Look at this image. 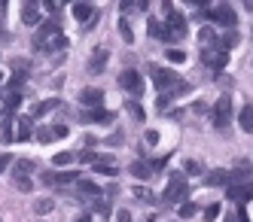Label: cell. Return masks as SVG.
Listing matches in <instances>:
<instances>
[{"instance_id":"6da1fadb","label":"cell","mask_w":253,"mask_h":222,"mask_svg":"<svg viewBox=\"0 0 253 222\" xmlns=\"http://www.w3.org/2000/svg\"><path fill=\"white\" fill-rule=\"evenodd\" d=\"M186 195H189V183H186V177L183 174H171L168 177V189H165V204H180V201H186Z\"/></svg>"},{"instance_id":"7a4b0ae2","label":"cell","mask_w":253,"mask_h":222,"mask_svg":"<svg viewBox=\"0 0 253 222\" xmlns=\"http://www.w3.org/2000/svg\"><path fill=\"white\" fill-rule=\"evenodd\" d=\"M150 76H153V82H156V88L162 91V95H168L174 85H180V76L174 70H168V67H150Z\"/></svg>"},{"instance_id":"3957f363","label":"cell","mask_w":253,"mask_h":222,"mask_svg":"<svg viewBox=\"0 0 253 222\" xmlns=\"http://www.w3.org/2000/svg\"><path fill=\"white\" fill-rule=\"evenodd\" d=\"M211 116H213V128H229V122H232V98L229 95H223L220 101L213 104V110H211Z\"/></svg>"},{"instance_id":"277c9868","label":"cell","mask_w":253,"mask_h":222,"mask_svg":"<svg viewBox=\"0 0 253 222\" xmlns=\"http://www.w3.org/2000/svg\"><path fill=\"white\" fill-rule=\"evenodd\" d=\"M55 34H61L58 18H46V22L37 28V37H34V49H40V52H43V46H46V43H49Z\"/></svg>"},{"instance_id":"5b68a950","label":"cell","mask_w":253,"mask_h":222,"mask_svg":"<svg viewBox=\"0 0 253 222\" xmlns=\"http://www.w3.org/2000/svg\"><path fill=\"white\" fill-rule=\"evenodd\" d=\"M202 64L213 67V70H223L229 64V52H223L220 46H213V49H202Z\"/></svg>"},{"instance_id":"8992f818","label":"cell","mask_w":253,"mask_h":222,"mask_svg":"<svg viewBox=\"0 0 253 222\" xmlns=\"http://www.w3.org/2000/svg\"><path fill=\"white\" fill-rule=\"evenodd\" d=\"M211 18H213V22H220V25H226V28H232V31H235V22H238V15H235V9L229 3L211 6Z\"/></svg>"},{"instance_id":"52a82bcc","label":"cell","mask_w":253,"mask_h":222,"mask_svg":"<svg viewBox=\"0 0 253 222\" xmlns=\"http://www.w3.org/2000/svg\"><path fill=\"white\" fill-rule=\"evenodd\" d=\"M247 180H253V168H250V161H238L235 164V171H229V183L226 186H244Z\"/></svg>"},{"instance_id":"ba28073f","label":"cell","mask_w":253,"mask_h":222,"mask_svg":"<svg viewBox=\"0 0 253 222\" xmlns=\"http://www.w3.org/2000/svg\"><path fill=\"white\" fill-rule=\"evenodd\" d=\"M119 85H122L125 91H131L134 98L143 91V82H140V73H137V70H122V73H119Z\"/></svg>"},{"instance_id":"9c48e42d","label":"cell","mask_w":253,"mask_h":222,"mask_svg":"<svg viewBox=\"0 0 253 222\" xmlns=\"http://www.w3.org/2000/svg\"><path fill=\"white\" fill-rule=\"evenodd\" d=\"M22 22L25 25H31V28H40L46 18L40 15V3H31V0H25L22 3Z\"/></svg>"},{"instance_id":"30bf717a","label":"cell","mask_w":253,"mask_h":222,"mask_svg":"<svg viewBox=\"0 0 253 222\" xmlns=\"http://www.w3.org/2000/svg\"><path fill=\"white\" fill-rule=\"evenodd\" d=\"M107 58H110V49H107V46H98V49L92 52V58H88V73H92V76L104 73V67H107Z\"/></svg>"},{"instance_id":"8fae6325","label":"cell","mask_w":253,"mask_h":222,"mask_svg":"<svg viewBox=\"0 0 253 222\" xmlns=\"http://www.w3.org/2000/svg\"><path fill=\"white\" fill-rule=\"evenodd\" d=\"M74 18H77L83 28H92L95 18H98V12H95L92 3H74Z\"/></svg>"},{"instance_id":"7c38bea8","label":"cell","mask_w":253,"mask_h":222,"mask_svg":"<svg viewBox=\"0 0 253 222\" xmlns=\"http://www.w3.org/2000/svg\"><path fill=\"white\" fill-rule=\"evenodd\" d=\"M80 122H85V125H113V113L110 110H83V116H80Z\"/></svg>"},{"instance_id":"4fadbf2b","label":"cell","mask_w":253,"mask_h":222,"mask_svg":"<svg viewBox=\"0 0 253 222\" xmlns=\"http://www.w3.org/2000/svg\"><path fill=\"white\" fill-rule=\"evenodd\" d=\"M226 195H229V201H238V204H244V201L253 198V180H247L244 186H226Z\"/></svg>"},{"instance_id":"5bb4252c","label":"cell","mask_w":253,"mask_h":222,"mask_svg":"<svg viewBox=\"0 0 253 222\" xmlns=\"http://www.w3.org/2000/svg\"><path fill=\"white\" fill-rule=\"evenodd\" d=\"M80 104H83V110H101L104 91H101V88H85L83 95H80Z\"/></svg>"},{"instance_id":"9a60e30c","label":"cell","mask_w":253,"mask_h":222,"mask_svg":"<svg viewBox=\"0 0 253 222\" xmlns=\"http://www.w3.org/2000/svg\"><path fill=\"white\" fill-rule=\"evenodd\" d=\"M165 25L171 28V34H174V40H183V37H186V18H183V15H177V12H171V15L165 18Z\"/></svg>"},{"instance_id":"2e32d148","label":"cell","mask_w":253,"mask_h":222,"mask_svg":"<svg viewBox=\"0 0 253 222\" xmlns=\"http://www.w3.org/2000/svg\"><path fill=\"white\" fill-rule=\"evenodd\" d=\"M147 28H150V34H153V37H159V40H165V43H177V40H174V34H171V28H168V25H162V22H156V18H150V25H147Z\"/></svg>"},{"instance_id":"e0dca14e","label":"cell","mask_w":253,"mask_h":222,"mask_svg":"<svg viewBox=\"0 0 253 222\" xmlns=\"http://www.w3.org/2000/svg\"><path fill=\"white\" fill-rule=\"evenodd\" d=\"M34 134V119L31 116H19V128H15V140H31Z\"/></svg>"},{"instance_id":"ac0fdd59","label":"cell","mask_w":253,"mask_h":222,"mask_svg":"<svg viewBox=\"0 0 253 222\" xmlns=\"http://www.w3.org/2000/svg\"><path fill=\"white\" fill-rule=\"evenodd\" d=\"M92 168H95L98 174H107V177H116V164H113V158H104V155H98V161L92 164Z\"/></svg>"},{"instance_id":"d6986e66","label":"cell","mask_w":253,"mask_h":222,"mask_svg":"<svg viewBox=\"0 0 253 222\" xmlns=\"http://www.w3.org/2000/svg\"><path fill=\"white\" fill-rule=\"evenodd\" d=\"M238 125L244 128L247 134H253V104H247L241 113H238Z\"/></svg>"},{"instance_id":"ffe728a7","label":"cell","mask_w":253,"mask_h":222,"mask_svg":"<svg viewBox=\"0 0 253 222\" xmlns=\"http://www.w3.org/2000/svg\"><path fill=\"white\" fill-rule=\"evenodd\" d=\"M229 183V171H211L205 174V186H226Z\"/></svg>"},{"instance_id":"44dd1931","label":"cell","mask_w":253,"mask_h":222,"mask_svg":"<svg viewBox=\"0 0 253 222\" xmlns=\"http://www.w3.org/2000/svg\"><path fill=\"white\" fill-rule=\"evenodd\" d=\"M198 40H202V49H213L216 43H220V40H216V34H213V28H202V34H198Z\"/></svg>"},{"instance_id":"7402d4cb","label":"cell","mask_w":253,"mask_h":222,"mask_svg":"<svg viewBox=\"0 0 253 222\" xmlns=\"http://www.w3.org/2000/svg\"><path fill=\"white\" fill-rule=\"evenodd\" d=\"M15 128H19V116L6 113V119H3V137L6 140H15Z\"/></svg>"},{"instance_id":"603a6c76","label":"cell","mask_w":253,"mask_h":222,"mask_svg":"<svg viewBox=\"0 0 253 222\" xmlns=\"http://www.w3.org/2000/svg\"><path fill=\"white\" fill-rule=\"evenodd\" d=\"M31 171H34V161L31 158H19V161L12 164V177H28Z\"/></svg>"},{"instance_id":"cb8c5ba5","label":"cell","mask_w":253,"mask_h":222,"mask_svg":"<svg viewBox=\"0 0 253 222\" xmlns=\"http://www.w3.org/2000/svg\"><path fill=\"white\" fill-rule=\"evenodd\" d=\"M150 174H153L150 161H134V164H131V177H137V180H150Z\"/></svg>"},{"instance_id":"d4e9b609","label":"cell","mask_w":253,"mask_h":222,"mask_svg":"<svg viewBox=\"0 0 253 222\" xmlns=\"http://www.w3.org/2000/svg\"><path fill=\"white\" fill-rule=\"evenodd\" d=\"M52 110H58V101H55V98H49V101H43V104H37V107H34L31 119H34V116H46V113H52Z\"/></svg>"},{"instance_id":"484cf974","label":"cell","mask_w":253,"mask_h":222,"mask_svg":"<svg viewBox=\"0 0 253 222\" xmlns=\"http://www.w3.org/2000/svg\"><path fill=\"white\" fill-rule=\"evenodd\" d=\"M216 46H220L223 52H229V49H235V46H238V31H229V34H223V40H220V43H216Z\"/></svg>"},{"instance_id":"4316f807","label":"cell","mask_w":253,"mask_h":222,"mask_svg":"<svg viewBox=\"0 0 253 222\" xmlns=\"http://www.w3.org/2000/svg\"><path fill=\"white\" fill-rule=\"evenodd\" d=\"M67 46V37L64 34H55V37H52V40L43 46V52H58V49H64Z\"/></svg>"},{"instance_id":"83f0119b","label":"cell","mask_w":253,"mask_h":222,"mask_svg":"<svg viewBox=\"0 0 253 222\" xmlns=\"http://www.w3.org/2000/svg\"><path fill=\"white\" fill-rule=\"evenodd\" d=\"M52 207H55L52 198H37L34 201V213H52Z\"/></svg>"},{"instance_id":"f1b7e54d","label":"cell","mask_w":253,"mask_h":222,"mask_svg":"<svg viewBox=\"0 0 253 222\" xmlns=\"http://www.w3.org/2000/svg\"><path fill=\"white\" fill-rule=\"evenodd\" d=\"M77 186H80V192H83V195H92V198H98V195H101V189L95 186L92 180H80Z\"/></svg>"},{"instance_id":"f546056e","label":"cell","mask_w":253,"mask_h":222,"mask_svg":"<svg viewBox=\"0 0 253 222\" xmlns=\"http://www.w3.org/2000/svg\"><path fill=\"white\" fill-rule=\"evenodd\" d=\"M55 183H61V186H67V183H80V174L77 171H61V174H55Z\"/></svg>"},{"instance_id":"4dcf8cb0","label":"cell","mask_w":253,"mask_h":222,"mask_svg":"<svg viewBox=\"0 0 253 222\" xmlns=\"http://www.w3.org/2000/svg\"><path fill=\"white\" fill-rule=\"evenodd\" d=\"M119 34H122V40H125V43H131V40H134V31H131V25H128V18H119Z\"/></svg>"},{"instance_id":"1f68e13d","label":"cell","mask_w":253,"mask_h":222,"mask_svg":"<svg viewBox=\"0 0 253 222\" xmlns=\"http://www.w3.org/2000/svg\"><path fill=\"white\" fill-rule=\"evenodd\" d=\"M165 58H168L171 64H183V61H186V52H183V49H168Z\"/></svg>"},{"instance_id":"d6a6232c","label":"cell","mask_w":253,"mask_h":222,"mask_svg":"<svg viewBox=\"0 0 253 222\" xmlns=\"http://www.w3.org/2000/svg\"><path fill=\"white\" fill-rule=\"evenodd\" d=\"M128 113H131V119H134V122H143V119H147V116H143V107H140L137 101H134V104L128 101Z\"/></svg>"},{"instance_id":"836d02e7","label":"cell","mask_w":253,"mask_h":222,"mask_svg":"<svg viewBox=\"0 0 253 222\" xmlns=\"http://www.w3.org/2000/svg\"><path fill=\"white\" fill-rule=\"evenodd\" d=\"M134 198H137V201H147V204H150V201H156V195H153L147 186H137V189H134Z\"/></svg>"},{"instance_id":"e575fe53","label":"cell","mask_w":253,"mask_h":222,"mask_svg":"<svg viewBox=\"0 0 253 222\" xmlns=\"http://www.w3.org/2000/svg\"><path fill=\"white\" fill-rule=\"evenodd\" d=\"M19 104H22V95H19V91H6V113H9V110H15Z\"/></svg>"},{"instance_id":"d590c367","label":"cell","mask_w":253,"mask_h":222,"mask_svg":"<svg viewBox=\"0 0 253 222\" xmlns=\"http://www.w3.org/2000/svg\"><path fill=\"white\" fill-rule=\"evenodd\" d=\"M12 180H15V189H19V192H31V189H34L31 177H12Z\"/></svg>"},{"instance_id":"8d00e7d4","label":"cell","mask_w":253,"mask_h":222,"mask_svg":"<svg viewBox=\"0 0 253 222\" xmlns=\"http://www.w3.org/2000/svg\"><path fill=\"white\" fill-rule=\"evenodd\" d=\"M183 171H186L189 177H195V174H202V164H198L195 158H186V161H183Z\"/></svg>"},{"instance_id":"74e56055","label":"cell","mask_w":253,"mask_h":222,"mask_svg":"<svg viewBox=\"0 0 253 222\" xmlns=\"http://www.w3.org/2000/svg\"><path fill=\"white\" fill-rule=\"evenodd\" d=\"M25 79H28V73H15V76L9 79V91H19L25 85Z\"/></svg>"},{"instance_id":"f35d334b","label":"cell","mask_w":253,"mask_h":222,"mask_svg":"<svg viewBox=\"0 0 253 222\" xmlns=\"http://www.w3.org/2000/svg\"><path fill=\"white\" fill-rule=\"evenodd\" d=\"M52 137H55V131H52V128H37V140H40V143H52Z\"/></svg>"},{"instance_id":"ab89813d","label":"cell","mask_w":253,"mask_h":222,"mask_svg":"<svg viewBox=\"0 0 253 222\" xmlns=\"http://www.w3.org/2000/svg\"><path fill=\"white\" fill-rule=\"evenodd\" d=\"M74 158H77L74 152H58L55 158H52V164H58V168H61V164H70V161H74Z\"/></svg>"},{"instance_id":"60d3db41","label":"cell","mask_w":253,"mask_h":222,"mask_svg":"<svg viewBox=\"0 0 253 222\" xmlns=\"http://www.w3.org/2000/svg\"><path fill=\"white\" fill-rule=\"evenodd\" d=\"M195 213H198V207H195V204H189V201H186L183 207H180V219H192Z\"/></svg>"},{"instance_id":"b9f144b4","label":"cell","mask_w":253,"mask_h":222,"mask_svg":"<svg viewBox=\"0 0 253 222\" xmlns=\"http://www.w3.org/2000/svg\"><path fill=\"white\" fill-rule=\"evenodd\" d=\"M216 216H220V204H211L205 210V222H216Z\"/></svg>"},{"instance_id":"7bdbcfd3","label":"cell","mask_w":253,"mask_h":222,"mask_svg":"<svg viewBox=\"0 0 253 222\" xmlns=\"http://www.w3.org/2000/svg\"><path fill=\"white\" fill-rule=\"evenodd\" d=\"M92 207H95L98 213H104V216H107V213H110V201H104V198H98V201H95Z\"/></svg>"},{"instance_id":"ee69618b","label":"cell","mask_w":253,"mask_h":222,"mask_svg":"<svg viewBox=\"0 0 253 222\" xmlns=\"http://www.w3.org/2000/svg\"><path fill=\"white\" fill-rule=\"evenodd\" d=\"M80 161H85V164H95V161H98V155H95L92 149H85V152L80 155Z\"/></svg>"},{"instance_id":"f6af8a7d","label":"cell","mask_w":253,"mask_h":222,"mask_svg":"<svg viewBox=\"0 0 253 222\" xmlns=\"http://www.w3.org/2000/svg\"><path fill=\"white\" fill-rule=\"evenodd\" d=\"M83 143H85V149H95V146H98L101 140H98L95 134H88V137H83Z\"/></svg>"},{"instance_id":"bcb514c9","label":"cell","mask_w":253,"mask_h":222,"mask_svg":"<svg viewBox=\"0 0 253 222\" xmlns=\"http://www.w3.org/2000/svg\"><path fill=\"white\" fill-rule=\"evenodd\" d=\"M40 6H43V9H49V12H58V6H61V3H55V0H43Z\"/></svg>"},{"instance_id":"7dc6e473","label":"cell","mask_w":253,"mask_h":222,"mask_svg":"<svg viewBox=\"0 0 253 222\" xmlns=\"http://www.w3.org/2000/svg\"><path fill=\"white\" fill-rule=\"evenodd\" d=\"M9 164H12V155H0V174H3Z\"/></svg>"},{"instance_id":"c3c4849f","label":"cell","mask_w":253,"mask_h":222,"mask_svg":"<svg viewBox=\"0 0 253 222\" xmlns=\"http://www.w3.org/2000/svg\"><path fill=\"white\" fill-rule=\"evenodd\" d=\"M52 131H55V137H67V125H52Z\"/></svg>"},{"instance_id":"681fc988","label":"cell","mask_w":253,"mask_h":222,"mask_svg":"<svg viewBox=\"0 0 253 222\" xmlns=\"http://www.w3.org/2000/svg\"><path fill=\"white\" fill-rule=\"evenodd\" d=\"M40 180H43V183H46V186H55V174H52V171H46V174H43V177H40Z\"/></svg>"},{"instance_id":"f907efd6","label":"cell","mask_w":253,"mask_h":222,"mask_svg":"<svg viewBox=\"0 0 253 222\" xmlns=\"http://www.w3.org/2000/svg\"><path fill=\"white\" fill-rule=\"evenodd\" d=\"M147 143H153V146H156V143H159V134H156V131H147Z\"/></svg>"},{"instance_id":"816d5d0a","label":"cell","mask_w":253,"mask_h":222,"mask_svg":"<svg viewBox=\"0 0 253 222\" xmlns=\"http://www.w3.org/2000/svg\"><path fill=\"white\" fill-rule=\"evenodd\" d=\"M116 222H131V213H125V210H122V213L116 216Z\"/></svg>"},{"instance_id":"f5cc1de1","label":"cell","mask_w":253,"mask_h":222,"mask_svg":"<svg viewBox=\"0 0 253 222\" xmlns=\"http://www.w3.org/2000/svg\"><path fill=\"white\" fill-rule=\"evenodd\" d=\"M110 143H113V146H122V134H119V131H116V134H113V137H110Z\"/></svg>"},{"instance_id":"db71d44e","label":"cell","mask_w":253,"mask_h":222,"mask_svg":"<svg viewBox=\"0 0 253 222\" xmlns=\"http://www.w3.org/2000/svg\"><path fill=\"white\" fill-rule=\"evenodd\" d=\"M226 222H241V219H238V213H229V216H226Z\"/></svg>"},{"instance_id":"11a10c76","label":"cell","mask_w":253,"mask_h":222,"mask_svg":"<svg viewBox=\"0 0 253 222\" xmlns=\"http://www.w3.org/2000/svg\"><path fill=\"white\" fill-rule=\"evenodd\" d=\"M77 222H92V219H88V213H83V216H77Z\"/></svg>"},{"instance_id":"9f6ffc18","label":"cell","mask_w":253,"mask_h":222,"mask_svg":"<svg viewBox=\"0 0 253 222\" xmlns=\"http://www.w3.org/2000/svg\"><path fill=\"white\" fill-rule=\"evenodd\" d=\"M0 79H3V73H0Z\"/></svg>"}]
</instances>
